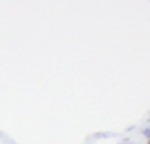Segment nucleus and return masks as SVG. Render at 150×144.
<instances>
[]
</instances>
